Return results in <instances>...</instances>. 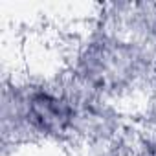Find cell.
<instances>
[{"instance_id": "obj_1", "label": "cell", "mask_w": 156, "mask_h": 156, "mask_svg": "<svg viewBox=\"0 0 156 156\" xmlns=\"http://www.w3.org/2000/svg\"><path fill=\"white\" fill-rule=\"evenodd\" d=\"M26 116L28 121L39 132L59 134L72 125L73 108L66 99L59 98L57 94L48 90H39L30 96Z\"/></svg>"}]
</instances>
